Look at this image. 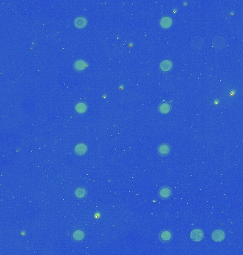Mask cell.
<instances>
[{"instance_id": "13", "label": "cell", "mask_w": 243, "mask_h": 255, "mask_svg": "<svg viewBox=\"0 0 243 255\" xmlns=\"http://www.w3.org/2000/svg\"><path fill=\"white\" fill-rule=\"evenodd\" d=\"M170 109H171V107H170L169 104H162L159 107V111L162 113H167L169 112Z\"/></svg>"}, {"instance_id": "9", "label": "cell", "mask_w": 243, "mask_h": 255, "mask_svg": "<svg viewBox=\"0 0 243 255\" xmlns=\"http://www.w3.org/2000/svg\"><path fill=\"white\" fill-rule=\"evenodd\" d=\"M75 151L78 155H84L87 151V147L86 145L84 144H78L77 146L75 147Z\"/></svg>"}, {"instance_id": "14", "label": "cell", "mask_w": 243, "mask_h": 255, "mask_svg": "<svg viewBox=\"0 0 243 255\" xmlns=\"http://www.w3.org/2000/svg\"><path fill=\"white\" fill-rule=\"evenodd\" d=\"M160 237L161 240L164 241H168L171 237V233L168 230H165L161 233Z\"/></svg>"}, {"instance_id": "2", "label": "cell", "mask_w": 243, "mask_h": 255, "mask_svg": "<svg viewBox=\"0 0 243 255\" xmlns=\"http://www.w3.org/2000/svg\"><path fill=\"white\" fill-rule=\"evenodd\" d=\"M204 43H205V41H204L203 38H202V37H193L191 40V45L192 46V48H193L196 50L203 48Z\"/></svg>"}, {"instance_id": "6", "label": "cell", "mask_w": 243, "mask_h": 255, "mask_svg": "<svg viewBox=\"0 0 243 255\" xmlns=\"http://www.w3.org/2000/svg\"><path fill=\"white\" fill-rule=\"evenodd\" d=\"M159 196L161 198H167L171 196V189L168 187H163L161 188L159 192Z\"/></svg>"}, {"instance_id": "3", "label": "cell", "mask_w": 243, "mask_h": 255, "mask_svg": "<svg viewBox=\"0 0 243 255\" xmlns=\"http://www.w3.org/2000/svg\"><path fill=\"white\" fill-rule=\"evenodd\" d=\"M190 237H191V240L194 242H200L203 240L204 237L203 230L200 229H194L190 234Z\"/></svg>"}, {"instance_id": "1", "label": "cell", "mask_w": 243, "mask_h": 255, "mask_svg": "<svg viewBox=\"0 0 243 255\" xmlns=\"http://www.w3.org/2000/svg\"><path fill=\"white\" fill-rule=\"evenodd\" d=\"M225 40L223 36L218 35L212 39V46L217 50L224 48L225 46Z\"/></svg>"}, {"instance_id": "12", "label": "cell", "mask_w": 243, "mask_h": 255, "mask_svg": "<svg viewBox=\"0 0 243 255\" xmlns=\"http://www.w3.org/2000/svg\"><path fill=\"white\" fill-rule=\"evenodd\" d=\"M87 109V106L84 103H78L75 106V110L80 113H84Z\"/></svg>"}, {"instance_id": "11", "label": "cell", "mask_w": 243, "mask_h": 255, "mask_svg": "<svg viewBox=\"0 0 243 255\" xmlns=\"http://www.w3.org/2000/svg\"><path fill=\"white\" fill-rule=\"evenodd\" d=\"M86 66V63H85V62L82 60H78V61H76L75 64H74V67H75V70H84Z\"/></svg>"}, {"instance_id": "5", "label": "cell", "mask_w": 243, "mask_h": 255, "mask_svg": "<svg viewBox=\"0 0 243 255\" xmlns=\"http://www.w3.org/2000/svg\"><path fill=\"white\" fill-rule=\"evenodd\" d=\"M74 24H75V26L76 27L78 28H83L86 26V25L87 24V20L86 18L82 17H79L78 18H76L75 19V21H74Z\"/></svg>"}, {"instance_id": "15", "label": "cell", "mask_w": 243, "mask_h": 255, "mask_svg": "<svg viewBox=\"0 0 243 255\" xmlns=\"http://www.w3.org/2000/svg\"><path fill=\"white\" fill-rule=\"evenodd\" d=\"M83 237H84V233H83V231H81V230H77V231L75 232L73 234V238L75 239V240H83Z\"/></svg>"}, {"instance_id": "4", "label": "cell", "mask_w": 243, "mask_h": 255, "mask_svg": "<svg viewBox=\"0 0 243 255\" xmlns=\"http://www.w3.org/2000/svg\"><path fill=\"white\" fill-rule=\"evenodd\" d=\"M225 234L224 231L221 230H215L212 233V239L215 242H222L225 239Z\"/></svg>"}, {"instance_id": "10", "label": "cell", "mask_w": 243, "mask_h": 255, "mask_svg": "<svg viewBox=\"0 0 243 255\" xmlns=\"http://www.w3.org/2000/svg\"><path fill=\"white\" fill-rule=\"evenodd\" d=\"M171 67L172 63L169 60H164V61H163L162 63H161V69L163 71H165V72L171 70Z\"/></svg>"}, {"instance_id": "7", "label": "cell", "mask_w": 243, "mask_h": 255, "mask_svg": "<svg viewBox=\"0 0 243 255\" xmlns=\"http://www.w3.org/2000/svg\"><path fill=\"white\" fill-rule=\"evenodd\" d=\"M170 147L168 145L163 144L161 145L158 149V152H159V155H167L170 152Z\"/></svg>"}, {"instance_id": "8", "label": "cell", "mask_w": 243, "mask_h": 255, "mask_svg": "<svg viewBox=\"0 0 243 255\" xmlns=\"http://www.w3.org/2000/svg\"><path fill=\"white\" fill-rule=\"evenodd\" d=\"M171 24H172L171 19L170 17H165L164 18H162L161 21H160L161 26V27L164 28H169L170 26H171Z\"/></svg>"}, {"instance_id": "16", "label": "cell", "mask_w": 243, "mask_h": 255, "mask_svg": "<svg viewBox=\"0 0 243 255\" xmlns=\"http://www.w3.org/2000/svg\"><path fill=\"white\" fill-rule=\"evenodd\" d=\"M86 191L84 189H78L77 190L75 191V195L78 198H83L85 196H86Z\"/></svg>"}]
</instances>
